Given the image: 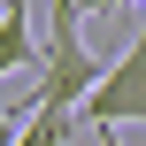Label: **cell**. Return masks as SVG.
<instances>
[{"instance_id": "1", "label": "cell", "mask_w": 146, "mask_h": 146, "mask_svg": "<svg viewBox=\"0 0 146 146\" xmlns=\"http://www.w3.org/2000/svg\"><path fill=\"white\" fill-rule=\"evenodd\" d=\"M77 123H92V131H131V123H146V23H139V38L100 69V85L77 100Z\"/></svg>"}, {"instance_id": "2", "label": "cell", "mask_w": 146, "mask_h": 146, "mask_svg": "<svg viewBox=\"0 0 146 146\" xmlns=\"http://www.w3.org/2000/svg\"><path fill=\"white\" fill-rule=\"evenodd\" d=\"M100 54L77 38V23H46V62H38V85H31V108H69L77 115V100L100 85Z\"/></svg>"}, {"instance_id": "3", "label": "cell", "mask_w": 146, "mask_h": 146, "mask_svg": "<svg viewBox=\"0 0 146 146\" xmlns=\"http://www.w3.org/2000/svg\"><path fill=\"white\" fill-rule=\"evenodd\" d=\"M15 69H31V8L23 0L0 8V77H15Z\"/></svg>"}, {"instance_id": "4", "label": "cell", "mask_w": 146, "mask_h": 146, "mask_svg": "<svg viewBox=\"0 0 146 146\" xmlns=\"http://www.w3.org/2000/svg\"><path fill=\"white\" fill-rule=\"evenodd\" d=\"M69 131H77V115H69V108H23L15 146H69Z\"/></svg>"}, {"instance_id": "5", "label": "cell", "mask_w": 146, "mask_h": 146, "mask_svg": "<svg viewBox=\"0 0 146 146\" xmlns=\"http://www.w3.org/2000/svg\"><path fill=\"white\" fill-rule=\"evenodd\" d=\"M15 131H23V115H15V108H0V146H15Z\"/></svg>"}, {"instance_id": "6", "label": "cell", "mask_w": 146, "mask_h": 146, "mask_svg": "<svg viewBox=\"0 0 146 146\" xmlns=\"http://www.w3.org/2000/svg\"><path fill=\"white\" fill-rule=\"evenodd\" d=\"M46 23H77V0H54V15Z\"/></svg>"}, {"instance_id": "7", "label": "cell", "mask_w": 146, "mask_h": 146, "mask_svg": "<svg viewBox=\"0 0 146 146\" xmlns=\"http://www.w3.org/2000/svg\"><path fill=\"white\" fill-rule=\"evenodd\" d=\"M108 8H123V0H77V15H108Z\"/></svg>"}, {"instance_id": "8", "label": "cell", "mask_w": 146, "mask_h": 146, "mask_svg": "<svg viewBox=\"0 0 146 146\" xmlns=\"http://www.w3.org/2000/svg\"><path fill=\"white\" fill-rule=\"evenodd\" d=\"M92 146H123V131H92Z\"/></svg>"}]
</instances>
